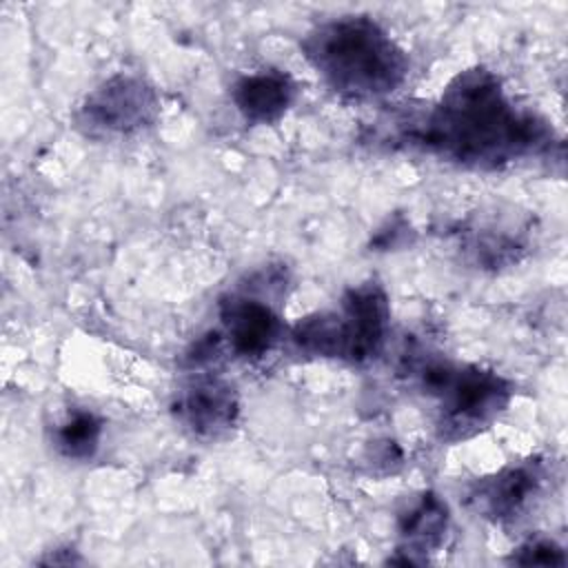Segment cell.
<instances>
[{
	"label": "cell",
	"mask_w": 568,
	"mask_h": 568,
	"mask_svg": "<svg viewBox=\"0 0 568 568\" xmlns=\"http://www.w3.org/2000/svg\"><path fill=\"white\" fill-rule=\"evenodd\" d=\"M548 126L517 111L497 75L477 67L457 73L408 142L470 166H499L541 149Z\"/></svg>",
	"instance_id": "6da1fadb"
},
{
	"label": "cell",
	"mask_w": 568,
	"mask_h": 568,
	"mask_svg": "<svg viewBox=\"0 0 568 568\" xmlns=\"http://www.w3.org/2000/svg\"><path fill=\"white\" fill-rule=\"evenodd\" d=\"M304 58L344 98L375 100L393 93L408 73L406 53L368 16H342L311 29Z\"/></svg>",
	"instance_id": "7a4b0ae2"
},
{
	"label": "cell",
	"mask_w": 568,
	"mask_h": 568,
	"mask_svg": "<svg viewBox=\"0 0 568 568\" xmlns=\"http://www.w3.org/2000/svg\"><path fill=\"white\" fill-rule=\"evenodd\" d=\"M426 393L439 397V430L446 439H466L488 426L508 404V384L490 371L459 368L446 362L422 371Z\"/></svg>",
	"instance_id": "3957f363"
},
{
	"label": "cell",
	"mask_w": 568,
	"mask_h": 568,
	"mask_svg": "<svg viewBox=\"0 0 568 568\" xmlns=\"http://www.w3.org/2000/svg\"><path fill=\"white\" fill-rule=\"evenodd\" d=\"M155 91L135 75H113L95 87L75 113L78 126L91 138L131 135L153 124Z\"/></svg>",
	"instance_id": "277c9868"
},
{
	"label": "cell",
	"mask_w": 568,
	"mask_h": 568,
	"mask_svg": "<svg viewBox=\"0 0 568 568\" xmlns=\"http://www.w3.org/2000/svg\"><path fill=\"white\" fill-rule=\"evenodd\" d=\"M240 413L235 390L217 377L191 382L178 397L175 415L195 437L217 439L231 430Z\"/></svg>",
	"instance_id": "5b68a950"
},
{
	"label": "cell",
	"mask_w": 568,
	"mask_h": 568,
	"mask_svg": "<svg viewBox=\"0 0 568 568\" xmlns=\"http://www.w3.org/2000/svg\"><path fill=\"white\" fill-rule=\"evenodd\" d=\"M342 317L351 337V362L373 357L386 337L388 300L377 282H366L351 288L342 300Z\"/></svg>",
	"instance_id": "8992f818"
},
{
	"label": "cell",
	"mask_w": 568,
	"mask_h": 568,
	"mask_svg": "<svg viewBox=\"0 0 568 568\" xmlns=\"http://www.w3.org/2000/svg\"><path fill=\"white\" fill-rule=\"evenodd\" d=\"M220 315L231 348L242 357L264 355L280 335V320L262 300L233 295L220 304Z\"/></svg>",
	"instance_id": "52a82bcc"
},
{
	"label": "cell",
	"mask_w": 568,
	"mask_h": 568,
	"mask_svg": "<svg viewBox=\"0 0 568 568\" xmlns=\"http://www.w3.org/2000/svg\"><path fill=\"white\" fill-rule=\"evenodd\" d=\"M295 98V84L286 73L257 71L233 84V102L244 120L253 124L277 122Z\"/></svg>",
	"instance_id": "ba28073f"
},
{
	"label": "cell",
	"mask_w": 568,
	"mask_h": 568,
	"mask_svg": "<svg viewBox=\"0 0 568 568\" xmlns=\"http://www.w3.org/2000/svg\"><path fill=\"white\" fill-rule=\"evenodd\" d=\"M541 473L537 464L510 466L484 481L477 490L479 508L493 519H510L519 515L530 497L539 490Z\"/></svg>",
	"instance_id": "9c48e42d"
},
{
	"label": "cell",
	"mask_w": 568,
	"mask_h": 568,
	"mask_svg": "<svg viewBox=\"0 0 568 568\" xmlns=\"http://www.w3.org/2000/svg\"><path fill=\"white\" fill-rule=\"evenodd\" d=\"M446 526H448L446 504L437 495L424 493L419 501L413 508H408V513L402 517L399 535L404 539V550L426 552L437 548L444 541Z\"/></svg>",
	"instance_id": "30bf717a"
},
{
	"label": "cell",
	"mask_w": 568,
	"mask_h": 568,
	"mask_svg": "<svg viewBox=\"0 0 568 568\" xmlns=\"http://www.w3.org/2000/svg\"><path fill=\"white\" fill-rule=\"evenodd\" d=\"M102 422L89 410L69 413L55 428V448L69 459H87L98 450Z\"/></svg>",
	"instance_id": "8fae6325"
},
{
	"label": "cell",
	"mask_w": 568,
	"mask_h": 568,
	"mask_svg": "<svg viewBox=\"0 0 568 568\" xmlns=\"http://www.w3.org/2000/svg\"><path fill=\"white\" fill-rule=\"evenodd\" d=\"M513 564L519 566H564V550L550 539H530L517 548L510 557Z\"/></svg>",
	"instance_id": "7c38bea8"
}]
</instances>
